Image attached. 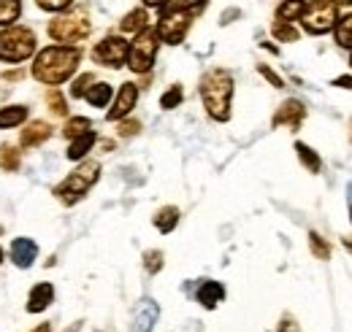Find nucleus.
I'll return each instance as SVG.
<instances>
[{"mask_svg": "<svg viewBox=\"0 0 352 332\" xmlns=\"http://www.w3.org/2000/svg\"><path fill=\"white\" fill-rule=\"evenodd\" d=\"M336 86H344V89H352V76H342V79H336Z\"/></svg>", "mask_w": 352, "mask_h": 332, "instance_id": "38", "label": "nucleus"}, {"mask_svg": "<svg viewBox=\"0 0 352 332\" xmlns=\"http://www.w3.org/2000/svg\"><path fill=\"white\" fill-rule=\"evenodd\" d=\"M160 316V308L155 300H141L135 313H133V332H152L155 330V322Z\"/></svg>", "mask_w": 352, "mask_h": 332, "instance_id": "11", "label": "nucleus"}, {"mask_svg": "<svg viewBox=\"0 0 352 332\" xmlns=\"http://www.w3.org/2000/svg\"><path fill=\"white\" fill-rule=\"evenodd\" d=\"M296 152H298V160L309 167V173H320L322 163H320V157H317V154L309 149L307 143H296Z\"/></svg>", "mask_w": 352, "mask_h": 332, "instance_id": "26", "label": "nucleus"}, {"mask_svg": "<svg viewBox=\"0 0 352 332\" xmlns=\"http://www.w3.org/2000/svg\"><path fill=\"white\" fill-rule=\"evenodd\" d=\"M49 36L60 43H76L85 41L89 36V22L85 14H68V16H57L49 22Z\"/></svg>", "mask_w": 352, "mask_h": 332, "instance_id": "8", "label": "nucleus"}, {"mask_svg": "<svg viewBox=\"0 0 352 332\" xmlns=\"http://www.w3.org/2000/svg\"><path fill=\"white\" fill-rule=\"evenodd\" d=\"M176 224H179V208L166 206L157 211V216H155V227H157L160 233H171Z\"/></svg>", "mask_w": 352, "mask_h": 332, "instance_id": "22", "label": "nucleus"}, {"mask_svg": "<svg viewBox=\"0 0 352 332\" xmlns=\"http://www.w3.org/2000/svg\"><path fill=\"white\" fill-rule=\"evenodd\" d=\"M344 246H347V249L352 251V238H344Z\"/></svg>", "mask_w": 352, "mask_h": 332, "instance_id": "42", "label": "nucleus"}, {"mask_svg": "<svg viewBox=\"0 0 352 332\" xmlns=\"http://www.w3.org/2000/svg\"><path fill=\"white\" fill-rule=\"evenodd\" d=\"M46 103H49V111H52V114H57V117L65 114V100H63V95H60L57 89H52V92L46 95Z\"/></svg>", "mask_w": 352, "mask_h": 332, "instance_id": "31", "label": "nucleus"}, {"mask_svg": "<svg viewBox=\"0 0 352 332\" xmlns=\"http://www.w3.org/2000/svg\"><path fill=\"white\" fill-rule=\"evenodd\" d=\"M279 332H298V327H296V324H293L290 319H285V322L279 324Z\"/></svg>", "mask_w": 352, "mask_h": 332, "instance_id": "37", "label": "nucleus"}, {"mask_svg": "<svg viewBox=\"0 0 352 332\" xmlns=\"http://www.w3.org/2000/svg\"><path fill=\"white\" fill-rule=\"evenodd\" d=\"M128 43L120 36H109L92 49V60L100 62V65H109V68H122L125 60H128Z\"/></svg>", "mask_w": 352, "mask_h": 332, "instance_id": "9", "label": "nucleus"}, {"mask_svg": "<svg viewBox=\"0 0 352 332\" xmlns=\"http://www.w3.org/2000/svg\"><path fill=\"white\" fill-rule=\"evenodd\" d=\"M0 262H3V251H0Z\"/></svg>", "mask_w": 352, "mask_h": 332, "instance_id": "43", "label": "nucleus"}, {"mask_svg": "<svg viewBox=\"0 0 352 332\" xmlns=\"http://www.w3.org/2000/svg\"><path fill=\"white\" fill-rule=\"evenodd\" d=\"M135 100H138V86L131 82L122 84V86H120V95H117V100H114V108L109 111V119L117 122V119L128 117L133 108H135Z\"/></svg>", "mask_w": 352, "mask_h": 332, "instance_id": "10", "label": "nucleus"}, {"mask_svg": "<svg viewBox=\"0 0 352 332\" xmlns=\"http://www.w3.org/2000/svg\"><path fill=\"white\" fill-rule=\"evenodd\" d=\"M336 19L339 16H336V3L333 0H311V3H307L304 14H301V22H304L307 33H311V36H322V33L333 30Z\"/></svg>", "mask_w": 352, "mask_h": 332, "instance_id": "7", "label": "nucleus"}, {"mask_svg": "<svg viewBox=\"0 0 352 332\" xmlns=\"http://www.w3.org/2000/svg\"><path fill=\"white\" fill-rule=\"evenodd\" d=\"M36 332H52V327H49V324H41V327H38Z\"/></svg>", "mask_w": 352, "mask_h": 332, "instance_id": "40", "label": "nucleus"}, {"mask_svg": "<svg viewBox=\"0 0 352 332\" xmlns=\"http://www.w3.org/2000/svg\"><path fill=\"white\" fill-rule=\"evenodd\" d=\"M144 265H146V270L149 273H157L160 268H163V251H146L144 254Z\"/></svg>", "mask_w": 352, "mask_h": 332, "instance_id": "32", "label": "nucleus"}, {"mask_svg": "<svg viewBox=\"0 0 352 332\" xmlns=\"http://www.w3.org/2000/svg\"><path fill=\"white\" fill-rule=\"evenodd\" d=\"M82 51L76 46H49L33 62V76L44 84H63L76 68H79Z\"/></svg>", "mask_w": 352, "mask_h": 332, "instance_id": "1", "label": "nucleus"}, {"mask_svg": "<svg viewBox=\"0 0 352 332\" xmlns=\"http://www.w3.org/2000/svg\"><path fill=\"white\" fill-rule=\"evenodd\" d=\"M138 132V122H125V125H120V135H135Z\"/></svg>", "mask_w": 352, "mask_h": 332, "instance_id": "36", "label": "nucleus"}, {"mask_svg": "<svg viewBox=\"0 0 352 332\" xmlns=\"http://www.w3.org/2000/svg\"><path fill=\"white\" fill-rule=\"evenodd\" d=\"M309 244H311V251H314V257H317V259H328V257H331L328 244H325L317 233H311V235H309Z\"/></svg>", "mask_w": 352, "mask_h": 332, "instance_id": "30", "label": "nucleus"}, {"mask_svg": "<svg viewBox=\"0 0 352 332\" xmlns=\"http://www.w3.org/2000/svg\"><path fill=\"white\" fill-rule=\"evenodd\" d=\"M92 82H95V79H92V73H85L79 82L71 86V95H74V97H85V92L89 89L87 84H92Z\"/></svg>", "mask_w": 352, "mask_h": 332, "instance_id": "33", "label": "nucleus"}, {"mask_svg": "<svg viewBox=\"0 0 352 332\" xmlns=\"http://www.w3.org/2000/svg\"><path fill=\"white\" fill-rule=\"evenodd\" d=\"M36 51V33L28 27H6L0 33V60L3 62H22L28 57H33Z\"/></svg>", "mask_w": 352, "mask_h": 332, "instance_id": "3", "label": "nucleus"}, {"mask_svg": "<svg viewBox=\"0 0 352 332\" xmlns=\"http://www.w3.org/2000/svg\"><path fill=\"white\" fill-rule=\"evenodd\" d=\"M258 71H261V73H263L265 79L274 84V86H285V82H282V79H279V76H276V73H274L268 65H258Z\"/></svg>", "mask_w": 352, "mask_h": 332, "instance_id": "35", "label": "nucleus"}, {"mask_svg": "<svg viewBox=\"0 0 352 332\" xmlns=\"http://www.w3.org/2000/svg\"><path fill=\"white\" fill-rule=\"evenodd\" d=\"M100 178V165L98 163H85L82 167H76V173H71L57 189L54 195L65 203V206H74L76 200H82L85 195L89 192V187Z\"/></svg>", "mask_w": 352, "mask_h": 332, "instance_id": "4", "label": "nucleus"}, {"mask_svg": "<svg viewBox=\"0 0 352 332\" xmlns=\"http://www.w3.org/2000/svg\"><path fill=\"white\" fill-rule=\"evenodd\" d=\"M52 300H54V287L52 284H38V287H33L30 297H28V311L30 313H41V311L49 308Z\"/></svg>", "mask_w": 352, "mask_h": 332, "instance_id": "14", "label": "nucleus"}, {"mask_svg": "<svg viewBox=\"0 0 352 332\" xmlns=\"http://www.w3.org/2000/svg\"><path fill=\"white\" fill-rule=\"evenodd\" d=\"M304 8H307L304 0H282V5L276 11V22H296V19H301Z\"/></svg>", "mask_w": 352, "mask_h": 332, "instance_id": "18", "label": "nucleus"}, {"mask_svg": "<svg viewBox=\"0 0 352 332\" xmlns=\"http://www.w3.org/2000/svg\"><path fill=\"white\" fill-rule=\"evenodd\" d=\"M25 119H28V108H25V106H8V108H0V130L22 125Z\"/></svg>", "mask_w": 352, "mask_h": 332, "instance_id": "19", "label": "nucleus"}, {"mask_svg": "<svg viewBox=\"0 0 352 332\" xmlns=\"http://www.w3.org/2000/svg\"><path fill=\"white\" fill-rule=\"evenodd\" d=\"M350 65H352V57H350Z\"/></svg>", "mask_w": 352, "mask_h": 332, "instance_id": "45", "label": "nucleus"}, {"mask_svg": "<svg viewBox=\"0 0 352 332\" xmlns=\"http://www.w3.org/2000/svg\"><path fill=\"white\" fill-rule=\"evenodd\" d=\"M198 8H174V5H163V14H160V22H157V38H163L166 43H176L184 41L190 25H192V14Z\"/></svg>", "mask_w": 352, "mask_h": 332, "instance_id": "5", "label": "nucleus"}, {"mask_svg": "<svg viewBox=\"0 0 352 332\" xmlns=\"http://www.w3.org/2000/svg\"><path fill=\"white\" fill-rule=\"evenodd\" d=\"M71 3H74V0H38V5H41L44 11H65Z\"/></svg>", "mask_w": 352, "mask_h": 332, "instance_id": "34", "label": "nucleus"}, {"mask_svg": "<svg viewBox=\"0 0 352 332\" xmlns=\"http://www.w3.org/2000/svg\"><path fill=\"white\" fill-rule=\"evenodd\" d=\"M333 3H336V5H350L352 0H333Z\"/></svg>", "mask_w": 352, "mask_h": 332, "instance_id": "41", "label": "nucleus"}, {"mask_svg": "<svg viewBox=\"0 0 352 332\" xmlns=\"http://www.w3.org/2000/svg\"><path fill=\"white\" fill-rule=\"evenodd\" d=\"M201 97L212 119L228 122L230 119V97H233V76L222 68L204 73L201 79Z\"/></svg>", "mask_w": 352, "mask_h": 332, "instance_id": "2", "label": "nucleus"}, {"mask_svg": "<svg viewBox=\"0 0 352 332\" xmlns=\"http://www.w3.org/2000/svg\"><path fill=\"white\" fill-rule=\"evenodd\" d=\"M155 57H157V33L144 27L141 33H135V41L128 49V65L135 73H146L155 65Z\"/></svg>", "mask_w": 352, "mask_h": 332, "instance_id": "6", "label": "nucleus"}, {"mask_svg": "<svg viewBox=\"0 0 352 332\" xmlns=\"http://www.w3.org/2000/svg\"><path fill=\"white\" fill-rule=\"evenodd\" d=\"M146 22H149L146 11H144V8H135V11H131V14L120 22V30H122V33H141V30L146 27Z\"/></svg>", "mask_w": 352, "mask_h": 332, "instance_id": "20", "label": "nucleus"}, {"mask_svg": "<svg viewBox=\"0 0 352 332\" xmlns=\"http://www.w3.org/2000/svg\"><path fill=\"white\" fill-rule=\"evenodd\" d=\"M85 100H87L89 106H95V108H103V106L111 100V86L106 82L92 84L87 92H85Z\"/></svg>", "mask_w": 352, "mask_h": 332, "instance_id": "17", "label": "nucleus"}, {"mask_svg": "<svg viewBox=\"0 0 352 332\" xmlns=\"http://www.w3.org/2000/svg\"><path fill=\"white\" fill-rule=\"evenodd\" d=\"M182 97H184V95H182V86H171V89L160 97V106H163L166 111H171V108H176V106L182 103Z\"/></svg>", "mask_w": 352, "mask_h": 332, "instance_id": "29", "label": "nucleus"}, {"mask_svg": "<svg viewBox=\"0 0 352 332\" xmlns=\"http://www.w3.org/2000/svg\"><path fill=\"white\" fill-rule=\"evenodd\" d=\"M22 14V0H0V27H11Z\"/></svg>", "mask_w": 352, "mask_h": 332, "instance_id": "21", "label": "nucleus"}, {"mask_svg": "<svg viewBox=\"0 0 352 332\" xmlns=\"http://www.w3.org/2000/svg\"><path fill=\"white\" fill-rule=\"evenodd\" d=\"M89 119H85V117H74V119H68V125H65V135L68 138H76V135H85V132H89Z\"/></svg>", "mask_w": 352, "mask_h": 332, "instance_id": "27", "label": "nucleus"}, {"mask_svg": "<svg viewBox=\"0 0 352 332\" xmlns=\"http://www.w3.org/2000/svg\"><path fill=\"white\" fill-rule=\"evenodd\" d=\"M16 167H19V152H16L14 146L3 143V146H0V170H6V173H14Z\"/></svg>", "mask_w": 352, "mask_h": 332, "instance_id": "25", "label": "nucleus"}, {"mask_svg": "<svg viewBox=\"0 0 352 332\" xmlns=\"http://www.w3.org/2000/svg\"><path fill=\"white\" fill-rule=\"evenodd\" d=\"M304 117H307V111H304V103H298V100H287L279 111H276V117H274V125H290L293 130L304 122Z\"/></svg>", "mask_w": 352, "mask_h": 332, "instance_id": "13", "label": "nucleus"}, {"mask_svg": "<svg viewBox=\"0 0 352 332\" xmlns=\"http://www.w3.org/2000/svg\"><path fill=\"white\" fill-rule=\"evenodd\" d=\"M36 257H38V246L30 238H16L11 244V262L16 268H30L36 262Z\"/></svg>", "mask_w": 352, "mask_h": 332, "instance_id": "12", "label": "nucleus"}, {"mask_svg": "<svg viewBox=\"0 0 352 332\" xmlns=\"http://www.w3.org/2000/svg\"><path fill=\"white\" fill-rule=\"evenodd\" d=\"M333 30H336V43H339L342 49H352V14L336 19Z\"/></svg>", "mask_w": 352, "mask_h": 332, "instance_id": "24", "label": "nucleus"}, {"mask_svg": "<svg viewBox=\"0 0 352 332\" xmlns=\"http://www.w3.org/2000/svg\"><path fill=\"white\" fill-rule=\"evenodd\" d=\"M49 135H52V127L46 122H33L28 125V130H22V146H41Z\"/></svg>", "mask_w": 352, "mask_h": 332, "instance_id": "16", "label": "nucleus"}, {"mask_svg": "<svg viewBox=\"0 0 352 332\" xmlns=\"http://www.w3.org/2000/svg\"><path fill=\"white\" fill-rule=\"evenodd\" d=\"M168 0H144V5H149V8H160V5H166Z\"/></svg>", "mask_w": 352, "mask_h": 332, "instance_id": "39", "label": "nucleus"}, {"mask_svg": "<svg viewBox=\"0 0 352 332\" xmlns=\"http://www.w3.org/2000/svg\"><path fill=\"white\" fill-rule=\"evenodd\" d=\"M350 216H352V206H350Z\"/></svg>", "mask_w": 352, "mask_h": 332, "instance_id": "44", "label": "nucleus"}, {"mask_svg": "<svg viewBox=\"0 0 352 332\" xmlns=\"http://www.w3.org/2000/svg\"><path fill=\"white\" fill-rule=\"evenodd\" d=\"M92 143H95V132L92 130L85 132V135H76L74 143H71V149H68V160H82L89 149H92Z\"/></svg>", "mask_w": 352, "mask_h": 332, "instance_id": "23", "label": "nucleus"}, {"mask_svg": "<svg viewBox=\"0 0 352 332\" xmlns=\"http://www.w3.org/2000/svg\"><path fill=\"white\" fill-rule=\"evenodd\" d=\"M274 36L279 41H296L298 38V30L293 27V22H276L274 25Z\"/></svg>", "mask_w": 352, "mask_h": 332, "instance_id": "28", "label": "nucleus"}, {"mask_svg": "<svg viewBox=\"0 0 352 332\" xmlns=\"http://www.w3.org/2000/svg\"><path fill=\"white\" fill-rule=\"evenodd\" d=\"M195 297H198V303H201L204 308H214L222 297H225V289H222L220 281H204V284L198 287V292H195Z\"/></svg>", "mask_w": 352, "mask_h": 332, "instance_id": "15", "label": "nucleus"}]
</instances>
